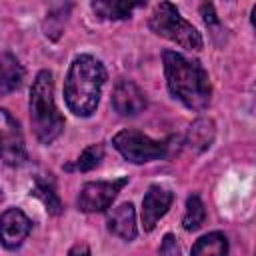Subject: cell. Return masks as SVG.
Instances as JSON below:
<instances>
[{
    "label": "cell",
    "mask_w": 256,
    "mask_h": 256,
    "mask_svg": "<svg viewBox=\"0 0 256 256\" xmlns=\"http://www.w3.org/2000/svg\"><path fill=\"white\" fill-rule=\"evenodd\" d=\"M214 122L210 118H198L190 124L188 128V136H186V144L196 150V152H202L206 148H210L212 140H214Z\"/></svg>",
    "instance_id": "cell-14"
},
{
    "label": "cell",
    "mask_w": 256,
    "mask_h": 256,
    "mask_svg": "<svg viewBox=\"0 0 256 256\" xmlns=\"http://www.w3.org/2000/svg\"><path fill=\"white\" fill-rule=\"evenodd\" d=\"M2 198H4V194H2V190H0V200H2Z\"/></svg>",
    "instance_id": "cell-21"
},
{
    "label": "cell",
    "mask_w": 256,
    "mask_h": 256,
    "mask_svg": "<svg viewBox=\"0 0 256 256\" xmlns=\"http://www.w3.org/2000/svg\"><path fill=\"white\" fill-rule=\"evenodd\" d=\"M34 196L42 200V204L46 206V212L52 216L62 214V202L58 198V192L54 188V180L48 176H36L34 180Z\"/></svg>",
    "instance_id": "cell-15"
},
{
    "label": "cell",
    "mask_w": 256,
    "mask_h": 256,
    "mask_svg": "<svg viewBox=\"0 0 256 256\" xmlns=\"http://www.w3.org/2000/svg\"><path fill=\"white\" fill-rule=\"evenodd\" d=\"M172 192L164 186L152 184L148 188V192L142 198V226L146 232H150L156 222L168 212L170 204H172Z\"/></svg>",
    "instance_id": "cell-9"
},
{
    "label": "cell",
    "mask_w": 256,
    "mask_h": 256,
    "mask_svg": "<svg viewBox=\"0 0 256 256\" xmlns=\"http://www.w3.org/2000/svg\"><path fill=\"white\" fill-rule=\"evenodd\" d=\"M162 58L170 94L192 110H204L212 96L210 78L204 66L198 60H190L172 50H166Z\"/></svg>",
    "instance_id": "cell-1"
},
{
    "label": "cell",
    "mask_w": 256,
    "mask_h": 256,
    "mask_svg": "<svg viewBox=\"0 0 256 256\" xmlns=\"http://www.w3.org/2000/svg\"><path fill=\"white\" fill-rule=\"evenodd\" d=\"M106 226L112 234L120 236L122 240H134L136 238V212L130 202H124L106 214Z\"/></svg>",
    "instance_id": "cell-11"
},
{
    "label": "cell",
    "mask_w": 256,
    "mask_h": 256,
    "mask_svg": "<svg viewBox=\"0 0 256 256\" xmlns=\"http://www.w3.org/2000/svg\"><path fill=\"white\" fill-rule=\"evenodd\" d=\"M148 26L154 34L168 38L170 42H176L178 46L186 48V50H200L202 48V36L200 32L180 16L178 8L170 2H160L150 20Z\"/></svg>",
    "instance_id": "cell-4"
},
{
    "label": "cell",
    "mask_w": 256,
    "mask_h": 256,
    "mask_svg": "<svg viewBox=\"0 0 256 256\" xmlns=\"http://www.w3.org/2000/svg\"><path fill=\"white\" fill-rule=\"evenodd\" d=\"M24 80V68L10 52L0 54V96L14 92Z\"/></svg>",
    "instance_id": "cell-12"
},
{
    "label": "cell",
    "mask_w": 256,
    "mask_h": 256,
    "mask_svg": "<svg viewBox=\"0 0 256 256\" xmlns=\"http://www.w3.org/2000/svg\"><path fill=\"white\" fill-rule=\"evenodd\" d=\"M68 256H90V248H88L84 242H78V244H74V246L70 248Z\"/></svg>",
    "instance_id": "cell-20"
},
{
    "label": "cell",
    "mask_w": 256,
    "mask_h": 256,
    "mask_svg": "<svg viewBox=\"0 0 256 256\" xmlns=\"http://www.w3.org/2000/svg\"><path fill=\"white\" fill-rule=\"evenodd\" d=\"M104 82H106V68L98 58L90 54L76 56L64 80V100L70 112L76 116L94 114L100 102Z\"/></svg>",
    "instance_id": "cell-2"
},
{
    "label": "cell",
    "mask_w": 256,
    "mask_h": 256,
    "mask_svg": "<svg viewBox=\"0 0 256 256\" xmlns=\"http://www.w3.org/2000/svg\"><path fill=\"white\" fill-rule=\"evenodd\" d=\"M206 220V210H204V204L200 200L198 194H192L188 196L186 200V212H184V218H182V226L184 230L188 232H194L198 230Z\"/></svg>",
    "instance_id": "cell-17"
},
{
    "label": "cell",
    "mask_w": 256,
    "mask_h": 256,
    "mask_svg": "<svg viewBox=\"0 0 256 256\" xmlns=\"http://www.w3.org/2000/svg\"><path fill=\"white\" fill-rule=\"evenodd\" d=\"M112 108L120 116H136L146 108V96L132 80H120L112 92Z\"/></svg>",
    "instance_id": "cell-10"
},
{
    "label": "cell",
    "mask_w": 256,
    "mask_h": 256,
    "mask_svg": "<svg viewBox=\"0 0 256 256\" xmlns=\"http://www.w3.org/2000/svg\"><path fill=\"white\" fill-rule=\"evenodd\" d=\"M30 124L42 144H52L62 128L64 118L54 102V80L48 70H40L30 88Z\"/></svg>",
    "instance_id": "cell-3"
},
{
    "label": "cell",
    "mask_w": 256,
    "mask_h": 256,
    "mask_svg": "<svg viewBox=\"0 0 256 256\" xmlns=\"http://www.w3.org/2000/svg\"><path fill=\"white\" fill-rule=\"evenodd\" d=\"M102 158H104V146H102V144H92V146H88V148L78 156L76 168H78L80 172H90V170H94L96 166H100Z\"/></svg>",
    "instance_id": "cell-18"
},
{
    "label": "cell",
    "mask_w": 256,
    "mask_h": 256,
    "mask_svg": "<svg viewBox=\"0 0 256 256\" xmlns=\"http://www.w3.org/2000/svg\"><path fill=\"white\" fill-rule=\"evenodd\" d=\"M32 222L20 208H8L0 214V240L6 248L14 250L28 238Z\"/></svg>",
    "instance_id": "cell-8"
},
{
    "label": "cell",
    "mask_w": 256,
    "mask_h": 256,
    "mask_svg": "<svg viewBox=\"0 0 256 256\" xmlns=\"http://www.w3.org/2000/svg\"><path fill=\"white\" fill-rule=\"evenodd\" d=\"M144 6V2H126V0H100V2H92V10L106 20H124L130 18V14Z\"/></svg>",
    "instance_id": "cell-13"
},
{
    "label": "cell",
    "mask_w": 256,
    "mask_h": 256,
    "mask_svg": "<svg viewBox=\"0 0 256 256\" xmlns=\"http://www.w3.org/2000/svg\"><path fill=\"white\" fill-rule=\"evenodd\" d=\"M114 148L128 160L134 164H144L150 160H158L164 158L168 154V142L166 140H154L138 130H120L114 138H112Z\"/></svg>",
    "instance_id": "cell-5"
},
{
    "label": "cell",
    "mask_w": 256,
    "mask_h": 256,
    "mask_svg": "<svg viewBox=\"0 0 256 256\" xmlns=\"http://www.w3.org/2000/svg\"><path fill=\"white\" fill-rule=\"evenodd\" d=\"M160 256H180V246L176 244V238L172 234H166L160 246Z\"/></svg>",
    "instance_id": "cell-19"
},
{
    "label": "cell",
    "mask_w": 256,
    "mask_h": 256,
    "mask_svg": "<svg viewBox=\"0 0 256 256\" xmlns=\"http://www.w3.org/2000/svg\"><path fill=\"white\" fill-rule=\"evenodd\" d=\"M0 160L10 166H18L26 160L24 136L12 114L0 108Z\"/></svg>",
    "instance_id": "cell-7"
},
{
    "label": "cell",
    "mask_w": 256,
    "mask_h": 256,
    "mask_svg": "<svg viewBox=\"0 0 256 256\" xmlns=\"http://www.w3.org/2000/svg\"><path fill=\"white\" fill-rule=\"evenodd\" d=\"M128 184V178H116V180H100V182H88L82 186L78 194V208L82 212H102L110 208L118 192Z\"/></svg>",
    "instance_id": "cell-6"
},
{
    "label": "cell",
    "mask_w": 256,
    "mask_h": 256,
    "mask_svg": "<svg viewBox=\"0 0 256 256\" xmlns=\"http://www.w3.org/2000/svg\"><path fill=\"white\" fill-rule=\"evenodd\" d=\"M228 240L222 232H210L196 240L190 256H226Z\"/></svg>",
    "instance_id": "cell-16"
}]
</instances>
